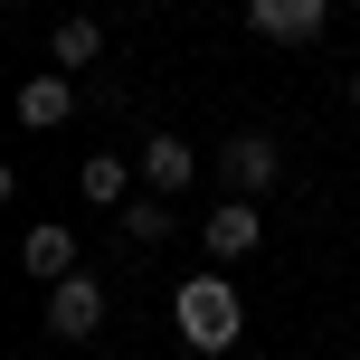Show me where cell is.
<instances>
[{"label": "cell", "mask_w": 360, "mask_h": 360, "mask_svg": "<svg viewBox=\"0 0 360 360\" xmlns=\"http://www.w3.org/2000/svg\"><path fill=\"white\" fill-rule=\"evenodd\" d=\"M171 323L190 351H228L237 332H247V313H237V285H218V275H190V285H171Z\"/></svg>", "instance_id": "1"}, {"label": "cell", "mask_w": 360, "mask_h": 360, "mask_svg": "<svg viewBox=\"0 0 360 360\" xmlns=\"http://www.w3.org/2000/svg\"><path fill=\"white\" fill-rule=\"evenodd\" d=\"M48 332L57 342H95V332H105V285H95L86 266L48 285Z\"/></svg>", "instance_id": "2"}, {"label": "cell", "mask_w": 360, "mask_h": 360, "mask_svg": "<svg viewBox=\"0 0 360 360\" xmlns=\"http://www.w3.org/2000/svg\"><path fill=\"white\" fill-rule=\"evenodd\" d=\"M218 171H228L237 199H256V190L285 180V143H275V133H228V143H218Z\"/></svg>", "instance_id": "3"}, {"label": "cell", "mask_w": 360, "mask_h": 360, "mask_svg": "<svg viewBox=\"0 0 360 360\" xmlns=\"http://www.w3.org/2000/svg\"><path fill=\"white\" fill-rule=\"evenodd\" d=\"M332 0H247V29L256 38H285V48H304V38H323Z\"/></svg>", "instance_id": "4"}, {"label": "cell", "mask_w": 360, "mask_h": 360, "mask_svg": "<svg viewBox=\"0 0 360 360\" xmlns=\"http://www.w3.org/2000/svg\"><path fill=\"white\" fill-rule=\"evenodd\" d=\"M143 180H152V199H180L199 180V152L180 143V133H152V143H143Z\"/></svg>", "instance_id": "5"}, {"label": "cell", "mask_w": 360, "mask_h": 360, "mask_svg": "<svg viewBox=\"0 0 360 360\" xmlns=\"http://www.w3.org/2000/svg\"><path fill=\"white\" fill-rule=\"evenodd\" d=\"M256 237H266L256 199H228V209H209V256H218V266H228V256H256Z\"/></svg>", "instance_id": "6"}, {"label": "cell", "mask_w": 360, "mask_h": 360, "mask_svg": "<svg viewBox=\"0 0 360 360\" xmlns=\"http://www.w3.org/2000/svg\"><path fill=\"white\" fill-rule=\"evenodd\" d=\"M67 114H76V86H67V76H29V86H19V124H29V133L67 124Z\"/></svg>", "instance_id": "7"}, {"label": "cell", "mask_w": 360, "mask_h": 360, "mask_svg": "<svg viewBox=\"0 0 360 360\" xmlns=\"http://www.w3.org/2000/svg\"><path fill=\"white\" fill-rule=\"evenodd\" d=\"M19 256H29V275H48V285H57V275H76V237H67V228H29V247H19Z\"/></svg>", "instance_id": "8"}, {"label": "cell", "mask_w": 360, "mask_h": 360, "mask_svg": "<svg viewBox=\"0 0 360 360\" xmlns=\"http://www.w3.org/2000/svg\"><path fill=\"white\" fill-rule=\"evenodd\" d=\"M95 48H105V29H95V19H57V38H48V57H57V76H67V67H86Z\"/></svg>", "instance_id": "9"}, {"label": "cell", "mask_w": 360, "mask_h": 360, "mask_svg": "<svg viewBox=\"0 0 360 360\" xmlns=\"http://www.w3.org/2000/svg\"><path fill=\"white\" fill-rule=\"evenodd\" d=\"M124 237H133V247H152V237H171V209H162V199H133V209H124Z\"/></svg>", "instance_id": "10"}, {"label": "cell", "mask_w": 360, "mask_h": 360, "mask_svg": "<svg viewBox=\"0 0 360 360\" xmlns=\"http://www.w3.org/2000/svg\"><path fill=\"white\" fill-rule=\"evenodd\" d=\"M76 190H86V199H124V162H114V152H95V162L76 171Z\"/></svg>", "instance_id": "11"}, {"label": "cell", "mask_w": 360, "mask_h": 360, "mask_svg": "<svg viewBox=\"0 0 360 360\" xmlns=\"http://www.w3.org/2000/svg\"><path fill=\"white\" fill-rule=\"evenodd\" d=\"M351 105H360V67H351Z\"/></svg>", "instance_id": "12"}]
</instances>
